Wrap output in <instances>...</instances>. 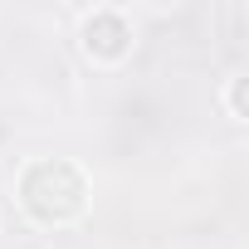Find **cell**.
Listing matches in <instances>:
<instances>
[{"mask_svg":"<svg viewBox=\"0 0 249 249\" xmlns=\"http://www.w3.org/2000/svg\"><path fill=\"white\" fill-rule=\"evenodd\" d=\"M244 88H249V78H234L230 83V112L234 117H244Z\"/></svg>","mask_w":249,"mask_h":249,"instance_id":"obj_3","label":"cell"},{"mask_svg":"<svg viewBox=\"0 0 249 249\" xmlns=\"http://www.w3.org/2000/svg\"><path fill=\"white\" fill-rule=\"evenodd\" d=\"M83 49L93 59H103V64H117L122 54L132 49V25L122 20L117 10H93L83 20Z\"/></svg>","mask_w":249,"mask_h":249,"instance_id":"obj_2","label":"cell"},{"mask_svg":"<svg viewBox=\"0 0 249 249\" xmlns=\"http://www.w3.org/2000/svg\"><path fill=\"white\" fill-rule=\"evenodd\" d=\"M20 205L39 225H69L88 205V186L73 161H35L20 176Z\"/></svg>","mask_w":249,"mask_h":249,"instance_id":"obj_1","label":"cell"}]
</instances>
